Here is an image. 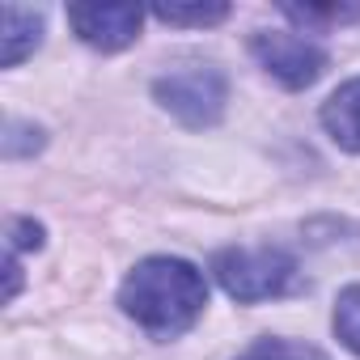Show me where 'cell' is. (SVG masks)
<instances>
[{
    "label": "cell",
    "mask_w": 360,
    "mask_h": 360,
    "mask_svg": "<svg viewBox=\"0 0 360 360\" xmlns=\"http://www.w3.org/2000/svg\"><path fill=\"white\" fill-rule=\"evenodd\" d=\"M140 5H68V26L94 51H123L140 39Z\"/></svg>",
    "instance_id": "5"
},
{
    "label": "cell",
    "mask_w": 360,
    "mask_h": 360,
    "mask_svg": "<svg viewBox=\"0 0 360 360\" xmlns=\"http://www.w3.org/2000/svg\"><path fill=\"white\" fill-rule=\"evenodd\" d=\"M250 56L284 89H309L326 72V51L301 30H259L250 39Z\"/></svg>",
    "instance_id": "4"
},
{
    "label": "cell",
    "mask_w": 360,
    "mask_h": 360,
    "mask_svg": "<svg viewBox=\"0 0 360 360\" xmlns=\"http://www.w3.org/2000/svg\"><path fill=\"white\" fill-rule=\"evenodd\" d=\"M5 246H9L13 255H22V250H39V246H43V225L30 221V217H13V221H9V238H5Z\"/></svg>",
    "instance_id": "13"
},
{
    "label": "cell",
    "mask_w": 360,
    "mask_h": 360,
    "mask_svg": "<svg viewBox=\"0 0 360 360\" xmlns=\"http://www.w3.org/2000/svg\"><path fill=\"white\" fill-rule=\"evenodd\" d=\"M39 148H43V131H39L34 123H22V119H9V123H5V140H0V153H5L9 161L30 157V153H39Z\"/></svg>",
    "instance_id": "12"
},
{
    "label": "cell",
    "mask_w": 360,
    "mask_h": 360,
    "mask_svg": "<svg viewBox=\"0 0 360 360\" xmlns=\"http://www.w3.org/2000/svg\"><path fill=\"white\" fill-rule=\"evenodd\" d=\"M335 339L360 356V284H347L335 297Z\"/></svg>",
    "instance_id": "9"
},
{
    "label": "cell",
    "mask_w": 360,
    "mask_h": 360,
    "mask_svg": "<svg viewBox=\"0 0 360 360\" xmlns=\"http://www.w3.org/2000/svg\"><path fill=\"white\" fill-rule=\"evenodd\" d=\"M153 98L187 127H212L225 115L229 81L217 64H191L153 81Z\"/></svg>",
    "instance_id": "3"
},
{
    "label": "cell",
    "mask_w": 360,
    "mask_h": 360,
    "mask_svg": "<svg viewBox=\"0 0 360 360\" xmlns=\"http://www.w3.org/2000/svg\"><path fill=\"white\" fill-rule=\"evenodd\" d=\"M119 305L153 339H178L204 314L208 280L187 259L153 255V259H144V263H136L127 271V280L119 288Z\"/></svg>",
    "instance_id": "1"
},
{
    "label": "cell",
    "mask_w": 360,
    "mask_h": 360,
    "mask_svg": "<svg viewBox=\"0 0 360 360\" xmlns=\"http://www.w3.org/2000/svg\"><path fill=\"white\" fill-rule=\"evenodd\" d=\"M280 13L305 30H330V26L360 22V5H280Z\"/></svg>",
    "instance_id": "8"
},
{
    "label": "cell",
    "mask_w": 360,
    "mask_h": 360,
    "mask_svg": "<svg viewBox=\"0 0 360 360\" xmlns=\"http://www.w3.org/2000/svg\"><path fill=\"white\" fill-rule=\"evenodd\" d=\"M238 360H330L326 352H318V347H309V343H297V339H259V343H250Z\"/></svg>",
    "instance_id": "11"
},
{
    "label": "cell",
    "mask_w": 360,
    "mask_h": 360,
    "mask_svg": "<svg viewBox=\"0 0 360 360\" xmlns=\"http://www.w3.org/2000/svg\"><path fill=\"white\" fill-rule=\"evenodd\" d=\"M212 276L217 284L250 305V301H271L297 288V259L280 246H229L212 255Z\"/></svg>",
    "instance_id": "2"
},
{
    "label": "cell",
    "mask_w": 360,
    "mask_h": 360,
    "mask_svg": "<svg viewBox=\"0 0 360 360\" xmlns=\"http://www.w3.org/2000/svg\"><path fill=\"white\" fill-rule=\"evenodd\" d=\"M322 127L326 136L347 148V153H360V77L339 85L326 102H322Z\"/></svg>",
    "instance_id": "7"
},
{
    "label": "cell",
    "mask_w": 360,
    "mask_h": 360,
    "mask_svg": "<svg viewBox=\"0 0 360 360\" xmlns=\"http://www.w3.org/2000/svg\"><path fill=\"white\" fill-rule=\"evenodd\" d=\"M0 22H5V30H0V64L18 68L43 43V13L39 9H22V5H5L0 9Z\"/></svg>",
    "instance_id": "6"
},
{
    "label": "cell",
    "mask_w": 360,
    "mask_h": 360,
    "mask_svg": "<svg viewBox=\"0 0 360 360\" xmlns=\"http://www.w3.org/2000/svg\"><path fill=\"white\" fill-rule=\"evenodd\" d=\"M157 22L165 26H217L229 18V5L212 0V5H157Z\"/></svg>",
    "instance_id": "10"
}]
</instances>
